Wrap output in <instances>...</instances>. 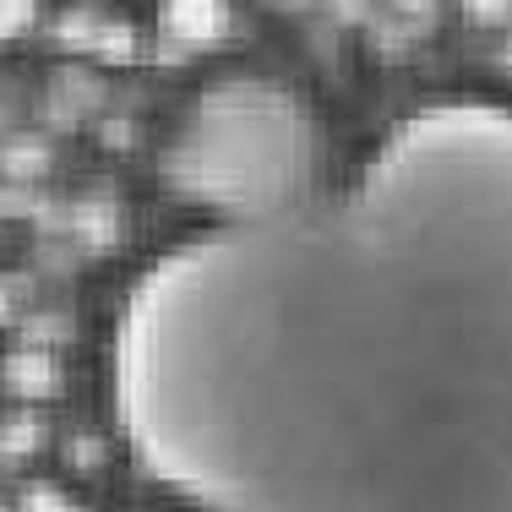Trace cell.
Segmentation results:
<instances>
[{"label":"cell","mask_w":512,"mask_h":512,"mask_svg":"<svg viewBox=\"0 0 512 512\" xmlns=\"http://www.w3.org/2000/svg\"><path fill=\"white\" fill-rule=\"evenodd\" d=\"M39 6H44V0H0V50L17 44L22 33L39 22Z\"/></svg>","instance_id":"cell-4"},{"label":"cell","mask_w":512,"mask_h":512,"mask_svg":"<svg viewBox=\"0 0 512 512\" xmlns=\"http://www.w3.org/2000/svg\"><path fill=\"white\" fill-rule=\"evenodd\" d=\"M109 404L197 512H512V104L425 99L169 240L120 295Z\"/></svg>","instance_id":"cell-1"},{"label":"cell","mask_w":512,"mask_h":512,"mask_svg":"<svg viewBox=\"0 0 512 512\" xmlns=\"http://www.w3.org/2000/svg\"><path fill=\"white\" fill-rule=\"evenodd\" d=\"M164 22H169V33L202 44V39H213V33L224 28V6H218V0H169Z\"/></svg>","instance_id":"cell-3"},{"label":"cell","mask_w":512,"mask_h":512,"mask_svg":"<svg viewBox=\"0 0 512 512\" xmlns=\"http://www.w3.org/2000/svg\"><path fill=\"white\" fill-rule=\"evenodd\" d=\"M322 137L295 88L267 77L207 82L164 148V180L202 218H246L316 186Z\"/></svg>","instance_id":"cell-2"}]
</instances>
